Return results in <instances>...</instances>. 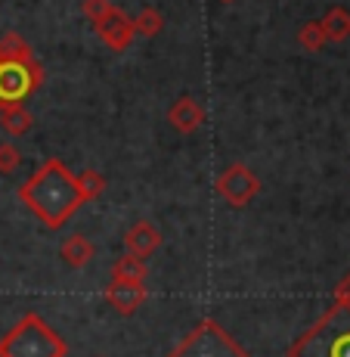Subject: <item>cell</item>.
Returning <instances> with one entry per match:
<instances>
[{
  "instance_id": "ba28073f",
  "label": "cell",
  "mask_w": 350,
  "mask_h": 357,
  "mask_svg": "<svg viewBox=\"0 0 350 357\" xmlns=\"http://www.w3.org/2000/svg\"><path fill=\"white\" fill-rule=\"evenodd\" d=\"M168 119H170V125L180 130V134H189V130H196L205 121V109L198 106L192 97H183V100H177L174 106H170Z\"/></svg>"
},
{
  "instance_id": "7c38bea8",
  "label": "cell",
  "mask_w": 350,
  "mask_h": 357,
  "mask_svg": "<svg viewBox=\"0 0 350 357\" xmlns=\"http://www.w3.org/2000/svg\"><path fill=\"white\" fill-rule=\"evenodd\" d=\"M161 29H164V16H161L159 10H152V6L140 10V16L134 19V31H136V34H146V38L159 34Z\"/></svg>"
},
{
  "instance_id": "9a60e30c",
  "label": "cell",
  "mask_w": 350,
  "mask_h": 357,
  "mask_svg": "<svg viewBox=\"0 0 350 357\" xmlns=\"http://www.w3.org/2000/svg\"><path fill=\"white\" fill-rule=\"evenodd\" d=\"M65 258L72 261V264H74V261H78V264H84V261L90 258V245H87L84 239H68V243H65Z\"/></svg>"
},
{
  "instance_id": "ac0fdd59",
  "label": "cell",
  "mask_w": 350,
  "mask_h": 357,
  "mask_svg": "<svg viewBox=\"0 0 350 357\" xmlns=\"http://www.w3.org/2000/svg\"><path fill=\"white\" fill-rule=\"evenodd\" d=\"M226 3H230V0H226Z\"/></svg>"
},
{
  "instance_id": "8fae6325",
  "label": "cell",
  "mask_w": 350,
  "mask_h": 357,
  "mask_svg": "<svg viewBox=\"0 0 350 357\" xmlns=\"http://www.w3.org/2000/svg\"><path fill=\"white\" fill-rule=\"evenodd\" d=\"M109 295H112V301L121 307V311H134V307L140 305V298H143V292L136 289V286L130 283V280H127V283L121 280L118 286H112V292H109Z\"/></svg>"
},
{
  "instance_id": "30bf717a",
  "label": "cell",
  "mask_w": 350,
  "mask_h": 357,
  "mask_svg": "<svg viewBox=\"0 0 350 357\" xmlns=\"http://www.w3.org/2000/svg\"><path fill=\"white\" fill-rule=\"evenodd\" d=\"M0 125H3V130H10V134H25L31 128V115L22 106H6V109H0Z\"/></svg>"
},
{
  "instance_id": "e0dca14e",
  "label": "cell",
  "mask_w": 350,
  "mask_h": 357,
  "mask_svg": "<svg viewBox=\"0 0 350 357\" xmlns=\"http://www.w3.org/2000/svg\"><path fill=\"white\" fill-rule=\"evenodd\" d=\"M19 165V153L10 143H0V171H13Z\"/></svg>"
},
{
  "instance_id": "277c9868",
  "label": "cell",
  "mask_w": 350,
  "mask_h": 357,
  "mask_svg": "<svg viewBox=\"0 0 350 357\" xmlns=\"http://www.w3.org/2000/svg\"><path fill=\"white\" fill-rule=\"evenodd\" d=\"M44 81V72L34 59H6L0 56V109L22 106L34 87Z\"/></svg>"
},
{
  "instance_id": "6da1fadb",
  "label": "cell",
  "mask_w": 350,
  "mask_h": 357,
  "mask_svg": "<svg viewBox=\"0 0 350 357\" xmlns=\"http://www.w3.org/2000/svg\"><path fill=\"white\" fill-rule=\"evenodd\" d=\"M19 193H22V202L29 205L31 211H38V215L44 218V224H50V227H59V224L87 199L81 181L72 177V171H68L59 159L47 162Z\"/></svg>"
},
{
  "instance_id": "4fadbf2b",
  "label": "cell",
  "mask_w": 350,
  "mask_h": 357,
  "mask_svg": "<svg viewBox=\"0 0 350 357\" xmlns=\"http://www.w3.org/2000/svg\"><path fill=\"white\" fill-rule=\"evenodd\" d=\"M127 243L134 245L136 255H146V252H152L155 245H159V233H155L152 227H146V224H140V227L127 236Z\"/></svg>"
},
{
  "instance_id": "9c48e42d",
  "label": "cell",
  "mask_w": 350,
  "mask_h": 357,
  "mask_svg": "<svg viewBox=\"0 0 350 357\" xmlns=\"http://www.w3.org/2000/svg\"><path fill=\"white\" fill-rule=\"evenodd\" d=\"M319 25H322V31H326L328 40H344V38H350V13L344 10V6H332Z\"/></svg>"
},
{
  "instance_id": "5bb4252c",
  "label": "cell",
  "mask_w": 350,
  "mask_h": 357,
  "mask_svg": "<svg viewBox=\"0 0 350 357\" xmlns=\"http://www.w3.org/2000/svg\"><path fill=\"white\" fill-rule=\"evenodd\" d=\"M326 31H322L319 22H307L304 29L298 31V44L304 47V50H319V47H326Z\"/></svg>"
},
{
  "instance_id": "5b68a950",
  "label": "cell",
  "mask_w": 350,
  "mask_h": 357,
  "mask_svg": "<svg viewBox=\"0 0 350 357\" xmlns=\"http://www.w3.org/2000/svg\"><path fill=\"white\" fill-rule=\"evenodd\" d=\"M170 357H245V351L230 335H223L221 329H217V324L205 320Z\"/></svg>"
},
{
  "instance_id": "52a82bcc",
  "label": "cell",
  "mask_w": 350,
  "mask_h": 357,
  "mask_svg": "<svg viewBox=\"0 0 350 357\" xmlns=\"http://www.w3.org/2000/svg\"><path fill=\"white\" fill-rule=\"evenodd\" d=\"M93 25H96V34H100L112 50H127L130 40H134V34H136L134 31V19L125 16L118 6H112V10H109L102 19H96Z\"/></svg>"
},
{
  "instance_id": "2e32d148",
  "label": "cell",
  "mask_w": 350,
  "mask_h": 357,
  "mask_svg": "<svg viewBox=\"0 0 350 357\" xmlns=\"http://www.w3.org/2000/svg\"><path fill=\"white\" fill-rule=\"evenodd\" d=\"M109 10H112V0H84V16L90 19V22L102 19Z\"/></svg>"
},
{
  "instance_id": "7a4b0ae2",
  "label": "cell",
  "mask_w": 350,
  "mask_h": 357,
  "mask_svg": "<svg viewBox=\"0 0 350 357\" xmlns=\"http://www.w3.org/2000/svg\"><path fill=\"white\" fill-rule=\"evenodd\" d=\"M292 357H350V305L328 311L292 348Z\"/></svg>"
},
{
  "instance_id": "3957f363",
  "label": "cell",
  "mask_w": 350,
  "mask_h": 357,
  "mask_svg": "<svg viewBox=\"0 0 350 357\" xmlns=\"http://www.w3.org/2000/svg\"><path fill=\"white\" fill-rule=\"evenodd\" d=\"M65 345L38 317H25L0 342V357H63Z\"/></svg>"
},
{
  "instance_id": "8992f818",
  "label": "cell",
  "mask_w": 350,
  "mask_h": 357,
  "mask_svg": "<svg viewBox=\"0 0 350 357\" xmlns=\"http://www.w3.org/2000/svg\"><path fill=\"white\" fill-rule=\"evenodd\" d=\"M217 193H221L226 202L242 205L257 193V177L251 174L245 165H230L221 174V181H217Z\"/></svg>"
}]
</instances>
